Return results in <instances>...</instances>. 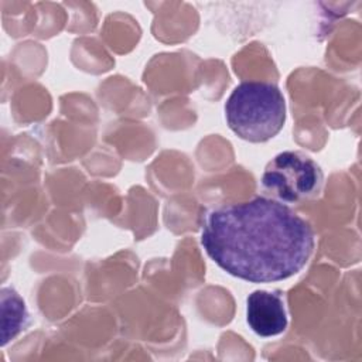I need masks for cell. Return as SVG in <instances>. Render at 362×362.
<instances>
[{
  "instance_id": "cell-1",
  "label": "cell",
  "mask_w": 362,
  "mask_h": 362,
  "mask_svg": "<svg viewBox=\"0 0 362 362\" xmlns=\"http://www.w3.org/2000/svg\"><path fill=\"white\" fill-rule=\"evenodd\" d=\"M201 246L228 274L249 283H274L303 270L315 236L311 225L286 204L255 197L206 212Z\"/></svg>"
},
{
  "instance_id": "cell-2",
  "label": "cell",
  "mask_w": 362,
  "mask_h": 362,
  "mask_svg": "<svg viewBox=\"0 0 362 362\" xmlns=\"http://www.w3.org/2000/svg\"><path fill=\"white\" fill-rule=\"evenodd\" d=\"M229 129L249 143H264L283 129L286 100L280 88L270 82L246 81L235 86L225 102Z\"/></svg>"
},
{
  "instance_id": "cell-3",
  "label": "cell",
  "mask_w": 362,
  "mask_h": 362,
  "mask_svg": "<svg viewBox=\"0 0 362 362\" xmlns=\"http://www.w3.org/2000/svg\"><path fill=\"white\" fill-rule=\"evenodd\" d=\"M324 184L320 164L301 151L274 156L262 174V185L277 201L296 204L318 195Z\"/></svg>"
},
{
  "instance_id": "cell-4",
  "label": "cell",
  "mask_w": 362,
  "mask_h": 362,
  "mask_svg": "<svg viewBox=\"0 0 362 362\" xmlns=\"http://www.w3.org/2000/svg\"><path fill=\"white\" fill-rule=\"evenodd\" d=\"M246 321L250 329L263 338L284 332L288 318L281 296L267 290L252 291L246 298Z\"/></svg>"
},
{
  "instance_id": "cell-5",
  "label": "cell",
  "mask_w": 362,
  "mask_h": 362,
  "mask_svg": "<svg viewBox=\"0 0 362 362\" xmlns=\"http://www.w3.org/2000/svg\"><path fill=\"white\" fill-rule=\"evenodd\" d=\"M24 300L13 287L1 288V345L14 339L28 324Z\"/></svg>"
}]
</instances>
